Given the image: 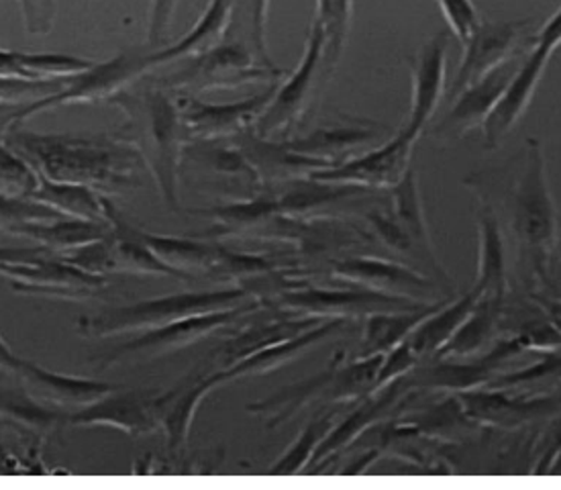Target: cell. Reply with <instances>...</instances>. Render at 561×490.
I'll use <instances>...</instances> for the list:
<instances>
[{"mask_svg": "<svg viewBox=\"0 0 561 490\" xmlns=\"http://www.w3.org/2000/svg\"><path fill=\"white\" fill-rule=\"evenodd\" d=\"M13 376L31 401L44 404L47 409H64L66 413L80 411L121 388L101 380L76 378L70 374L45 371L23 357L19 360Z\"/></svg>", "mask_w": 561, "mask_h": 490, "instance_id": "obj_17", "label": "cell"}, {"mask_svg": "<svg viewBox=\"0 0 561 490\" xmlns=\"http://www.w3.org/2000/svg\"><path fill=\"white\" fill-rule=\"evenodd\" d=\"M7 148L42 179L84 184L90 189H117L129 184L141 153L129 139L113 135H35L9 132Z\"/></svg>", "mask_w": 561, "mask_h": 490, "instance_id": "obj_1", "label": "cell"}, {"mask_svg": "<svg viewBox=\"0 0 561 490\" xmlns=\"http://www.w3.org/2000/svg\"><path fill=\"white\" fill-rule=\"evenodd\" d=\"M321 64H325V31L319 21H312L305 54L295 72L276 89L272 103L267 104L264 115L255 123V135L270 139L272 135L286 134L290 127H295L296 121L302 117L307 109Z\"/></svg>", "mask_w": 561, "mask_h": 490, "instance_id": "obj_13", "label": "cell"}, {"mask_svg": "<svg viewBox=\"0 0 561 490\" xmlns=\"http://www.w3.org/2000/svg\"><path fill=\"white\" fill-rule=\"evenodd\" d=\"M368 224L371 231L378 236V239L385 243L388 250L400 253L402 258H407V262H416L419 266H423V258H421L419 248L414 246L411 236L394 221L392 215H385L380 210H371L368 215Z\"/></svg>", "mask_w": 561, "mask_h": 490, "instance_id": "obj_41", "label": "cell"}, {"mask_svg": "<svg viewBox=\"0 0 561 490\" xmlns=\"http://www.w3.org/2000/svg\"><path fill=\"white\" fill-rule=\"evenodd\" d=\"M523 352V343L511 335L492 343L482 356L468 357L470 362H458V357H435L437 362H431L427 366L419 364L407 376V385L411 390H439L447 395L488 387L501 374L504 364Z\"/></svg>", "mask_w": 561, "mask_h": 490, "instance_id": "obj_8", "label": "cell"}, {"mask_svg": "<svg viewBox=\"0 0 561 490\" xmlns=\"http://www.w3.org/2000/svg\"><path fill=\"white\" fill-rule=\"evenodd\" d=\"M115 225L94 224L82 219H51V221H25L11 225L7 233L16 238L30 239L47 252L68 253L113 236Z\"/></svg>", "mask_w": 561, "mask_h": 490, "instance_id": "obj_31", "label": "cell"}, {"mask_svg": "<svg viewBox=\"0 0 561 490\" xmlns=\"http://www.w3.org/2000/svg\"><path fill=\"white\" fill-rule=\"evenodd\" d=\"M276 305L290 312H300L305 317L321 319H350L357 315H371L380 311H409L425 307L414 298L390 295L374 290L368 286L355 288H302V290H282Z\"/></svg>", "mask_w": 561, "mask_h": 490, "instance_id": "obj_9", "label": "cell"}, {"mask_svg": "<svg viewBox=\"0 0 561 490\" xmlns=\"http://www.w3.org/2000/svg\"><path fill=\"white\" fill-rule=\"evenodd\" d=\"M347 321L350 319H325L323 323L310 327L290 340L272 343V345L239 360L233 366L219 368V371L222 372L227 385L241 380V378H248V376H262L267 372L278 371L282 366L295 362L296 357L302 356L305 352H309L310 347H314L317 343H321L327 338H331L333 333L341 331L343 327L347 326Z\"/></svg>", "mask_w": 561, "mask_h": 490, "instance_id": "obj_26", "label": "cell"}, {"mask_svg": "<svg viewBox=\"0 0 561 490\" xmlns=\"http://www.w3.org/2000/svg\"><path fill=\"white\" fill-rule=\"evenodd\" d=\"M180 0H153L151 19H149L148 42L149 45L160 44L170 27L174 13H176Z\"/></svg>", "mask_w": 561, "mask_h": 490, "instance_id": "obj_47", "label": "cell"}, {"mask_svg": "<svg viewBox=\"0 0 561 490\" xmlns=\"http://www.w3.org/2000/svg\"><path fill=\"white\" fill-rule=\"evenodd\" d=\"M535 44L543 45L547 49H551L553 54L558 52V47L561 45V7L539 30L537 37H535Z\"/></svg>", "mask_w": 561, "mask_h": 490, "instance_id": "obj_50", "label": "cell"}, {"mask_svg": "<svg viewBox=\"0 0 561 490\" xmlns=\"http://www.w3.org/2000/svg\"><path fill=\"white\" fill-rule=\"evenodd\" d=\"M380 458V449H368L359 456H355L345 468H341V475H364L371 464Z\"/></svg>", "mask_w": 561, "mask_h": 490, "instance_id": "obj_53", "label": "cell"}, {"mask_svg": "<svg viewBox=\"0 0 561 490\" xmlns=\"http://www.w3.org/2000/svg\"><path fill=\"white\" fill-rule=\"evenodd\" d=\"M335 425V413L329 411L323 415H314L307 423V428L298 433L295 444L282 454L278 461L270 466V475H298L307 470L312 461V456L321 442L325 440L329 430Z\"/></svg>", "mask_w": 561, "mask_h": 490, "instance_id": "obj_37", "label": "cell"}, {"mask_svg": "<svg viewBox=\"0 0 561 490\" xmlns=\"http://www.w3.org/2000/svg\"><path fill=\"white\" fill-rule=\"evenodd\" d=\"M382 356L385 354L345 362L343 354H337L325 371L280 388L264 401L248 404V411L266 417L267 428H278L310 402L362 401L374 388Z\"/></svg>", "mask_w": 561, "mask_h": 490, "instance_id": "obj_5", "label": "cell"}, {"mask_svg": "<svg viewBox=\"0 0 561 490\" xmlns=\"http://www.w3.org/2000/svg\"><path fill=\"white\" fill-rule=\"evenodd\" d=\"M478 274L472 288L482 298H492L504 305L508 295V272H506V248L499 217L490 205L478 210Z\"/></svg>", "mask_w": 561, "mask_h": 490, "instance_id": "obj_28", "label": "cell"}, {"mask_svg": "<svg viewBox=\"0 0 561 490\" xmlns=\"http://www.w3.org/2000/svg\"><path fill=\"white\" fill-rule=\"evenodd\" d=\"M378 135H380V127L368 121V123H359V125L317 129L307 137H300L295 141H284V146L293 149L295 153H300L305 158L323 163L325 168H331L341 162V156L374 141Z\"/></svg>", "mask_w": 561, "mask_h": 490, "instance_id": "obj_32", "label": "cell"}, {"mask_svg": "<svg viewBox=\"0 0 561 490\" xmlns=\"http://www.w3.org/2000/svg\"><path fill=\"white\" fill-rule=\"evenodd\" d=\"M0 278L11 284L16 293L66 300L94 297L108 284L104 276L84 272L59 255L49 258V253L23 262H2Z\"/></svg>", "mask_w": 561, "mask_h": 490, "instance_id": "obj_10", "label": "cell"}, {"mask_svg": "<svg viewBox=\"0 0 561 490\" xmlns=\"http://www.w3.org/2000/svg\"><path fill=\"white\" fill-rule=\"evenodd\" d=\"M0 80H19V82H33L25 68L19 60V52L0 49Z\"/></svg>", "mask_w": 561, "mask_h": 490, "instance_id": "obj_49", "label": "cell"}, {"mask_svg": "<svg viewBox=\"0 0 561 490\" xmlns=\"http://www.w3.org/2000/svg\"><path fill=\"white\" fill-rule=\"evenodd\" d=\"M51 219H61V215L31 201L23 194L0 191V231H7L11 225L25 224V221H51Z\"/></svg>", "mask_w": 561, "mask_h": 490, "instance_id": "obj_40", "label": "cell"}, {"mask_svg": "<svg viewBox=\"0 0 561 490\" xmlns=\"http://www.w3.org/2000/svg\"><path fill=\"white\" fill-rule=\"evenodd\" d=\"M513 201V225L520 253L533 274L547 281L549 262L560 241V221L547 179L546 151L539 139H527V160Z\"/></svg>", "mask_w": 561, "mask_h": 490, "instance_id": "obj_3", "label": "cell"}, {"mask_svg": "<svg viewBox=\"0 0 561 490\" xmlns=\"http://www.w3.org/2000/svg\"><path fill=\"white\" fill-rule=\"evenodd\" d=\"M419 364H421V360L414 354V350L411 347L409 340L399 343L397 347H392L390 352H386L385 356H382V362H380V368H378V374H376L371 392L378 390V388H385L386 385H390V383H394V380H400V378H404V376H409Z\"/></svg>", "mask_w": 561, "mask_h": 490, "instance_id": "obj_43", "label": "cell"}, {"mask_svg": "<svg viewBox=\"0 0 561 490\" xmlns=\"http://www.w3.org/2000/svg\"><path fill=\"white\" fill-rule=\"evenodd\" d=\"M19 360H21V357L15 356V354H13V350H11V347L7 345V342L0 338V371L13 376V372H15Z\"/></svg>", "mask_w": 561, "mask_h": 490, "instance_id": "obj_54", "label": "cell"}, {"mask_svg": "<svg viewBox=\"0 0 561 490\" xmlns=\"http://www.w3.org/2000/svg\"><path fill=\"white\" fill-rule=\"evenodd\" d=\"M447 300L449 298H439L425 307L409 309V311H380L366 315L362 356L386 354L399 343L407 342L413 335L414 329L421 326L428 315L444 307Z\"/></svg>", "mask_w": 561, "mask_h": 490, "instance_id": "obj_34", "label": "cell"}, {"mask_svg": "<svg viewBox=\"0 0 561 490\" xmlns=\"http://www.w3.org/2000/svg\"><path fill=\"white\" fill-rule=\"evenodd\" d=\"M222 385H227L225 376L221 371H217L196 378L191 385H184L163 395L160 428L163 430L165 442L172 454H176L186 446L193 430L194 417L198 413L201 404L205 402L208 395H213Z\"/></svg>", "mask_w": 561, "mask_h": 490, "instance_id": "obj_29", "label": "cell"}, {"mask_svg": "<svg viewBox=\"0 0 561 490\" xmlns=\"http://www.w3.org/2000/svg\"><path fill=\"white\" fill-rule=\"evenodd\" d=\"M513 335L523 343L525 352H539V354L561 352V333L547 319L520 323L517 333Z\"/></svg>", "mask_w": 561, "mask_h": 490, "instance_id": "obj_44", "label": "cell"}, {"mask_svg": "<svg viewBox=\"0 0 561 490\" xmlns=\"http://www.w3.org/2000/svg\"><path fill=\"white\" fill-rule=\"evenodd\" d=\"M27 198L56 210L58 215L68 219L113 225V217H115L113 205L94 189L84 184L54 182V180L37 176L27 193Z\"/></svg>", "mask_w": 561, "mask_h": 490, "instance_id": "obj_27", "label": "cell"}, {"mask_svg": "<svg viewBox=\"0 0 561 490\" xmlns=\"http://www.w3.org/2000/svg\"><path fill=\"white\" fill-rule=\"evenodd\" d=\"M478 300H480V293L472 288L463 297L447 300L444 307L428 315L427 319L414 329L409 343L421 362L439 356V352L444 350L447 342L458 333L459 327L463 326V321L472 315Z\"/></svg>", "mask_w": 561, "mask_h": 490, "instance_id": "obj_33", "label": "cell"}, {"mask_svg": "<svg viewBox=\"0 0 561 490\" xmlns=\"http://www.w3.org/2000/svg\"><path fill=\"white\" fill-rule=\"evenodd\" d=\"M236 0H210L201 21L176 45L148 54L149 66L158 68L172 61L193 60L222 44L233 19Z\"/></svg>", "mask_w": 561, "mask_h": 490, "instance_id": "obj_30", "label": "cell"}, {"mask_svg": "<svg viewBox=\"0 0 561 490\" xmlns=\"http://www.w3.org/2000/svg\"><path fill=\"white\" fill-rule=\"evenodd\" d=\"M148 70H151L148 56L121 54L113 60L94 64L89 72L66 80L64 89L54 92V94H47L44 99H37L27 109L19 111L15 117L11 119V125H15L16 129L19 123L30 119L42 111L54 109V106L111 101L113 96H117L118 92H123L125 87H129L134 80L141 78Z\"/></svg>", "mask_w": 561, "mask_h": 490, "instance_id": "obj_11", "label": "cell"}, {"mask_svg": "<svg viewBox=\"0 0 561 490\" xmlns=\"http://www.w3.org/2000/svg\"><path fill=\"white\" fill-rule=\"evenodd\" d=\"M527 25L529 21H482L468 44L463 45V56L449 89V101H454L461 90L468 89L476 80L484 78L488 72L511 60Z\"/></svg>", "mask_w": 561, "mask_h": 490, "instance_id": "obj_19", "label": "cell"}, {"mask_svg": "<svg viewBox=\"0 0 561 490\" xmlns=\"http://www.w3.org/2000/svg\"><path fill=\"white\" fill-rule=\"evenodd\" d=\"M131 233L146 248L156 253L165 266L174 267L182 276L193 281L196 276H217V278H257L272 274L276 264L264 258L237 253L217 243H201L193 239L165 238L144 233L131 227Z\"/></svg>", "mask_w": 561, "mask_h": 490, "instance_id": "obj_6", "label": "cell"}, {"mask_svg": "<svg viewBox=\"0 0 561 490\" xmlns=\"http://www.w3.org/2000/svg\"><path fill=\"white\" fill-rule=\"evenodd\" d=\"M354 15V0H317L314 21L325 31V66L335 68L350 37Z\"/></svg>", "mask_w": 561, "mask_h": 490, "instance_id": "obj_38", "label": "cell"}, {"mask_svg": "<svg viewBox=\"0 0 561 490\" xmlns=\"http://www.w3.org/2000/svg\"><path fill=\"white\" fill-rule=\"evenodd\" d=\"M390 193H392V217L411 236L414 246L419 248L421 258H423V266L427 267L428 276L435 278V283L447 297L456 295V283H454L451 274L445 270L439 255L435 252V246H433L423 198H421V189H419V179H416V170L413 166L407 170V174L400 179L399 184H394L390 189Z\"/></svg>", "mask_w": 561, "mask_h": 490, "instance_id": "obj_22", "label": "cell"}, {"mask_svg": "<svg viewBox=\"0 0 561 490\" xmlns=\"http://www.w3.org/2000/svg\"><path fill=\"white\" fill-rule=\"evenodd\" d=\"M47 252L42 246H33V248H0V264L2 262H23L31 260L37 255H45Z\"/></svg>", "mask_w": 561, "mask_h": 490, "instance_id": "obj_52", "label": "cell"}, {"mask_svg": "<svg viewBox=\"0 0 561 490\" xmlns=\"http://www.w3.org/2000/svg\"><path fill=\"white\" fill-rule=\"evenodd\" d=\"M284 76L280 68L255 66L252 54L241 45H219L217 49L203 54L182 68L176 75L168 76L163 87L186 90L236 89L257 80H276Z\"/></svg>", "mask_w": 561, "mask_h": 490, "instance_id": "obj_14", "label": "cell"}, {"mask_svg": "<svg viewBox=\"0 0 561 490\" xmlns=\"http://www.w3.org/2000/svg\"><path fill=\"white\" fill-rule=\"evenodd\" d=\"M267 13L270 0H250V15H252V37L260 61L266 68H276V64L267 54Z\"/></svg>", "mask_w": 561, "mask_h": 490, "instance_id": "obj_46", "label": "cell"}, {"mask_svg": "<svg viewBox=\"0 0 561 490\" xmlns=\"http://www.w3.org/2000/svg\"><path fill=\"white\" fill-rule=\"evenodd\" d=\"M503 311L504 305L501 303L480 297L472 315L463 321L458 333L447 342L437 357H472L482 354V350L494 343Z\"/></svg>", "mask_w": 561, "mask_h": 490, "instance_id": "obj_35", "label": "cell"}, {"mask_svg": "<svg viewBox=\"0 0 561 490\" xmlns=\"http://www.w3.org/2000/svg\"><path fill=\"white\" fill-rule=\"evenodd\" d=\"M121 387L101 401L75 411L68 423L75 428H111L129 435H146L160 428L162 397H146L141 392H123Z\"/></svg>", "mask_w": 561, "mask_h": 490, "instance_id": "obj_20", "label": "cell"}, {"mask_svg": "<svg viewBox=\"0 0 561 490\" xmlns=\"http://www.w3.org/2000/svg\"><path fill=\"white\" fill-rule=\"evenodd\" d=\"M551 56H553L551 49L535 44L531 56L518 66L517 75L513 76L508 89L504 90L503 99L494 106L486 123L482 125L488 148H499L504 137L511 134V129L525 115L541 78L546 75Z\"/></svg>", "mask_w": 561, "mask_h": 490, "instance_id": "obj_23", "label": "cell"}, {"mask_svg": "<svg viewBox=\"0 0 561 490\" xmlns=\"http://www.w3.org/2000/svg\"><path fill=\"white\" fill-rule=\"evenodd\" d=\"M549 380H561V352L543 354L541 360L520 371L501 372L488 387L517 390V388L533 387Z\"/></svg>", "mask_w": 561, "mask_h": 490, "instance_id": "obj_39", "label": "cell"}, {"mask_svg": "<svg viewBox=\"0 0 561 490\" xmlns=\"http://www.w3.org/2000/svg\"><path fill=\"white\" fill-rule=\"evenodd\" d=\"M325 319L321 317H305V319H293V321H278V323H270V326L252 327L250 331L241 333L236 340L225 343L219 350V362L221 368L233 366L239 360L250 356L253 352L267 347L272 343L284 342L290 340L298 333L307 331L310 327L323 323Z\"/></svg>", "mask_w": 561, "mask_h": 490, "instance_id": "obj_36", "label": "cell"}, {"mask_svg": "<svg viewBox=\"0 0 561 490\" xmlns=\"http://www.w3.org/2000/svg\"><path fill=\"white\" fill-rule=\"evenodd\" d=\"M409 390L411 388L407 385V376H404L400 380L386 385L385 388H378V390L369 392L368 397H364L350 415L343 417L340 423H335L329 430L325 440L321 442V446L317 447L309 468L321 466L331 456L340 454L341 449L352 446L357 437H362L371 425H376L399 402L400 397Z\"/></svg>", "mask_w": 561, "mask_h": 490, "instance_id": "obj_25", "label": "cell"}, {"mask_svg": "<svg viewBox=\"0 0 561 490\" xmlns=\"http://www.w3.org/2000/svg\"><path fill=\"white\" fill-rule=\"evenodd\" d=\"M255 307L257 305H241L229 311L196 315L170 326L149 329L139 333L131 342L121 343L117 347L108 350L106 354L99 357L101 366L108 368L113 364L129 362V360H153V357L168 356L180 350H186L194 343L207 340L208 335L236 323L239 317L252 312Z\"/></svg>", "mask_w": 561, "mask_h": 490, "instance_id": "obj_7", "label": "cell"}, {"mask_svg": "<svg viewBox=\"0 0 561 490\" xmlns=\"http://www.w3.org/2000/svg\"><path fill=\"white\" fill-rule=\"evenodd\" d=\"M111 103L123 109L129 121V144L160 184L165 203L178 207V170H180V146L184 139L178 103L162 90H148L144 94L118 92Z\"/></svg>", "mask_w": 561, "mask_h": 490, "instance_id": "obj_2", "label": "cell"}, {"mask_svg": "<svg viewBox=\"0 0 561 490\" xmlns=\"http://www.w3.org/2000/svg\"><path fill=\"white\" fill-rule=\"evenodd\" d=\"M333 276L340 281L368 286L374 290H382L390 295L414 298L421 303H433L437 293V283L423 274L419 267L411 266L409 262H394L371 255H355L341 260L333 266Z\"/></svg>", "mask_w": 561, "mask_h": 490, "instance_id": "obj_18", "label": "cell"}, {"mask_svg": "<svg viewBox=\"0 0 561 490\" xmlns=\"http://www.w3.org/2000/svg\"><path fill=\"white\" fill-rule=\"evenodd\" d=\"M419 135L409 129H400V134L390 137L385 146L368 149L364 153L352 156L340 163L312 172L309 179L333 184H350L357 189H392L411 168L414 144Z\"/></svg>", "mask_w": 561, "mask_h": 490, "instance_id": "obj_12", "label": "cell"}, {"mask_svg": "<svg viewBox=\"0 0 561 490\" xmlns=\"http://www.w3.org/2000/svg\"><path fill=\"white\" fill-rule=\"evenodd\" d=\"M518 66L513 64V58L488 72L484 78L476 80L468 89L461 90L458 96L451 101V109L447 113L437 134H468L476 127H482L486 123L494 106L503 99L504 90L508 89L513 76L517 75Z\"/></svg>", "mask_w": 561, "mask_h": 490, "instance_id": "obj_24", "label": "cell"}, {"mask_svg": "<svg viewBox=\"0 0 561 490\" xmlns=\"http://www.w3.org/2000/svg\"><path fill=\"white\" fill-rule=\"evenodd\" d=\"M561 461V411L553 415L546 431L543 442L539 444L537 461L531 468L533 475H551Z\"/></svg>", "mask_w": 561, "mask_h": 490, "instance_id": "obj_45", "label": "cell"}, {"mask_svg": "<svg viewBox=\"0 0 561 490\" xmlns=\"http://www.w3.org/2000/svg\"><path fill=\"white\" fill-rule=\"evenodd\" d=\"M447 33L431 37L414 56L409 58L413 94H411V113L404 129L419 135L427 129L437 106L445 96V75H447Z\"/></svg>", "mask_w": 561, "mask_h": 490, "instance_id": "obj_21", "label": "cell"}, {"mask_svg": "<svg viewBox=\"0 0 561 490\" xmlns=\"http://www.w3.org/2000/svg\"><path fill=\"white\" fill-rule=\"evenodd\" d=\"M445 16V23L459 44H468L473 31L480 27L482 19L472 0H437Z\"/></svg>", "mask_w": 561, "mask_h": 490, "instance_id": "obj_42", "label": "cell"}, {"mask_svg": "<svg viewBox=\"0 0 561 490\" xmlns=\"http://www.w3.org/2000/svg\"><path fill=\"white\" fill-rule=\"evenodd\" d=\"M250 297L245 286L225 288V290H208V293H186L172 297L151 298L125 307H115L108 311L84 317L78 321V331L84 338H113L123 333H144L149 329L170 326L188 317L207 315V312L229 311L241 307L243 300Z\"/></svg>", "mask_w": 561, "mask_h": 490, "instance_id": "obj_4", "label": "cell"}, {"mask_svg": "<svg viewBox=\"0 0 561 490\" xmlns=\"http://www.w3.org/2000/svg\"><path fill=\"white\" fill-rule=\"evenodd\" d=\"M23 9V19L31 33H45L51 25L54 0H19Z\"/></svg>", "mask_w": 561, "mask_h": 490, "instance_id": "obj_48", "label": "cell"}, {"mask_svg": "<svg viewBox=\"0 0 561 490\" xmlns=\"http://www.w3.org/2000/svg\"><path fill=\"white\" fill-rule=\"evenodd\" d=\"M454 397L458 399L463 415L472 423L496 430H517L558 415L561 411V397L558 395L527 397L504 388L482 387L458 392Z\"/></svg>", "mask_w": 561, "mask_h": 490, "instance_id": "obj_15", "label": "cell"}, {"mask_svg": "<svg viewBox=\"0 0 561 490\" xmlns=\"http://www.w3.org/2000/svg\"><path fill=\"white\" fill-rule=\"evenodd\" d=\"M276 84L250 96L245 101L231 104H208L184 96L178 101V111L182 119V129L186 139H222L231 135L243 134L264 115L267 104L276 94Z\"/></svg>", "mask_w": 561, "mask_h": 490, "instance_id": "obj_16", "label": "cell"}, {"mask_svg": "<svg viewBox=\"0 0 561 490\" xmlns=\"http://www.w3.org/2000/svg\"><path fill=\"white\" fill-rule=\"evenodd\" d=\"M535 307L541 311L547 321L556 327L561 333V298L543 297V295H531Z\"/></svg>", "mask_w": 561, "mask_h": 490, "instance_id": "obj_51", "label": "cell"}]
</instances>
